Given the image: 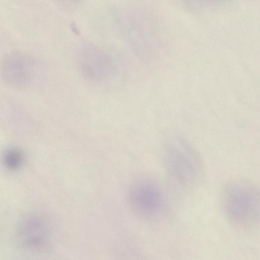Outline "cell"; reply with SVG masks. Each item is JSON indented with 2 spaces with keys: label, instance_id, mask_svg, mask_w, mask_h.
<instances>
[{
  "label": "cell",
  "instance_id": "6",
  "mask_svg": "<svg viewBox=\"0 0 260 260\" xmlns=\"http://www.w3.org/2000/svg\"><path fill=\"white\" fill-rule=\"evenodd\" d=\"M79 65L84 76L94 81L109 78L115 68L111 57L94 47H88L81 51Z\"/></svg>",
  "mask_w": 260,
  "mask_h": 260
},
{
  "label": "cell",
  "instance_id": "5",
  "mask_svg": "<svg viewBox=\"0 0 260 260\" xmlns=\"http://www.w3.org/2000/svg\"><path fill=\"white\" fill-rule=\"evenodd\" d=\"M35 69V61L29 55L14 51L5 55L1 60V72L7 85L22 89L29 84Z\"/></svg>",
  "mask_w": 260,
  "mask_h": 260
},
{
  "label": "cell",
  "instance_id": "3",
  "mask_svg": "<svg viewBox=\"0 0 260 260\" xmlns=\"http://www.w3.org/2000/svg\"><path fill=\"white\" fill-rule=\"evenodd\" d=\"M57 231L56 222L52 215L44 212H34L20 220L17 228V238L25 250L45 253L55 246Z\"/></svg>",
  "mask_w": 260,
  "mask_h": 260
},
{
  "label": "cell",
  "instance_id": "7",
  "mask_svg": "<svg viewBox=\"0 0 260 260\" xmlns=\"http://www.w3.org/2000/svg\"><path fill=\"white\" fill-rule=\"evenodd\" d=\"M24 155L20 149L12 148L7 150L3 158L5 165L11 170L19 168L24 162Z\"/></svg>",
  "mask_w": 260,
  "mask_h": 260
},
{
  "label": "cell",
  "instance_id": "4",
  "mask_svg": "<svg viewBox=\"0 0 260 260\" xmlns=\"http://www.w3.org/2000/svg\"><path fill=\"white\" fill-rule=\"evenodd\" d=\"M128 200L135 213L148 219L160 215L166 206L162 190L156 183L149 180L135 182L130 187Z\"/></svg>",
  "mask_w": 260,
  "mask_h": 260
},
{
  "label": "cell",
  "instance_id": "1",
  "mask_svg": "<svg viewBox=\"0 0 260 260\" xmlns=\"http://www.w3.org/2000/svg\"><path fill=\"white\" fill-rule=\"evenodd\" d=\"M221 210L228 222L242 229L259 222V191L254 184L238 180L227 184L220 195Z\"/></svg>",
  "mask_w": 260,
  "mask_h": 260
},
{
  "label": "cell",
  "instance_id": "2",
  "mask_svg": "<svg viewBox=\"0 0 260 260\" xmlns=\"http://www.w3.org/2000/svg\"><path fill=\"white\" fill-rule=\"evenodd\" d=\"M163 150L165 167L175 182L190 187L200 181L204 170L203 162L198 151L189 141L179 136H171Z\"/></svg>",
  "mask_w": 260,
  "mask_h": 260
}]
</instances>
